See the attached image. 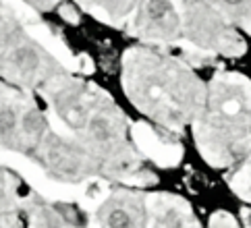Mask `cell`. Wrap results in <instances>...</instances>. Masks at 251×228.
Returning a JSON list of instances; mask_svg holds the SVG:
<instances>
[{
  "instance_id": "obj_1",
  "label": "cell",
  "mask_w": 251,
  "mask_h": 228,
  "mask_svg": "<svg viewBox=\"0 0 251 228\" xmlns=\"http://www.w3.org/2000/svg\"><path fill=\"white\" fill-rule=\"evenodd\" d=\"M139 27L156 38H175L181 29V19L173 0H143Z\"/></svg>"
},
{
  "instance_id": "obj_2",
  "label": "cell",
  "mask_w": 251,
  "mask_h": 228,
  "mask_svg": "<svg viewBox=\"0 0 251 228\" xmlns=\"http://www.w3.org/2000/svg\"><path fill=\"white\" fill-rule=\"evenodd\" d=\"M11 60L25 75H33V73L40 69V62H42L40 52L35 50L33 46H17L15 52L11 54Z\"/></svg>"
},
{
  "instance_id": "obj_3",
  "label": "cell",
  "mask_w": 251,
  "mask_h": 228,
  "mask_svg": "<svg viewBox=\"0 0 251 228\" xmlns=\"http://www.w3.org/2000/svg\"><path fill=\"white\" fill-rule=\"evenodd\" d=\"M87 131L92 135V139L98 143H108L114 137V125L108 116L104 114H94L87 121Z\"/></svg>"
},
{
  "instance_id": "obj_4",
  "label": "cell",
  "mask_w": 251,
  "mask_h": 228,
  "mask_svg": "<svg viewBox=\"0 0 251 228\" xmlns=\"http://www.w3.org/2000/svg\"><path fill=\"white\" fill-rule=\"evenodd\" d=\"M21 125L17 110L13 106H0V141H8Z\"/></svg>"
},
{
  "instance_id": "obj_5",
  "label": "cell",
  "mask_w": 251,
  "mask_h": 228,
  "mask_svg": "<svg viewBox=\"0 0 251 228\" xmlns=\"http://www.w3.org/2000/svg\"><path fill=\"white\" fill-rule=\"evenodd\" d=\"M106 224L108 228H135V220L133 216L123 207H114L106 216Z\"/></svg>"
},
{
  "instance_id": "obj_6",
  "label": "cell",
  "mask_w": 251,
  "mask_h": 228,
  "mask_svg": "<svg viewBox=\"0 0 251 228\" xmlns=\"http://www.w3.org/2000/svg\"><path fill=\"white\" fill-rule=\"evenodd\" d=\"M216 2L222 8H226L228 13H232L235 17L251 21V0H216Z\"/></svg>"
},
{
  "instance_id": "obj_7",
  "label": "cell",
  "mask_w": 251,
  "mask_h": 228,
  "mask_svg": "<svg viewBox=\"0 0 251 228\" xmlns=\"http://www.w3.org/2000/svg\"><path fill=\"white\" fill-rule=\"evenodd\" d=\"M21 127H23V131L27 133V135H40L44 131V127H46V123H44V116L40 112H25L23 118H21Z\"/></svg>"
},
{
  "instance_id": "obj_8",
  "label": "cell",
  "mask_w": 251,
  "mask_h": 228,
  "mask_svg": "<svg viewBox=\"0 0 251 228\" xmlns=\"http://www.w3.org/2000/svg\"><path fill=\"white\" fill-rule=\"evenodd\" d=\"M31 2H35V4H44V2H48V0H31Z\"/></svg>"
}]
</instances>
